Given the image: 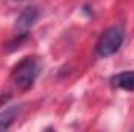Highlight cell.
Listing matches in <instances>:
<instances>
[{"mask_svg":"<svg viewBox=\"0 0 134 132\" xmlns=\"http://www.w3.org/2000/svg\"><path fill=\"white\" fill-rule=\"evenodd\" d=\"M39 73H41V62L34 56H28V58H24L22 61H19L17 65L13 68L11 81L14 82V86L19 90L25 92L33 87Z\"/></svg>","mask_w":134,"mask_h":132,"instance_id":"1","label":"cell"},{"mask_svg":"<svg viewBox=\"0 0 134 132\" xmlns=\"http://www.w3.org/2000/svg\"><path fill=\"white\" fill-rule=\"evenodd\" d=\"M125 40V30L122 25H112L109 27L106 31H103L100 36L98 42H97V53L101 58H109L112 55H115L122 44Z\"/></svg>","mask_w":134,"mask_h":132,"instance_id":"2","label":"cell"},{"mask_svg":"<svg viewBox=\"0 0 134 132\" xmlns=\"http://www.w3.org/2000/svg\"><path fill=\"white\" fill-rule=\"evenodd\" d=\"M37 17H39V9L36 6H27L24 11H20V14L16 19V28L20 33L30 30L34 23H36Z\"/></svg>","mask_w":134,"mask_h":132,"instance_id":"3","label":"cell"},{"mask_svg":"<svg viewBox=\"0 0 134 132\" xmlns=\"http://www.w3.org/2000/svg\"><path fill=\"white\" fill-rule=\"evenodd\" d=\"M22 110L20 104H14V106H8L0 112V131H6L11 128V124L16 121V118L19 117Z\"/></svg>","mask_w":134,"mask_h":132,"instance_id":"4","label":"cell"},{"mask_svg":"<svg viewBox=\"0 0 134 132\" xmlns=\"http://www.w3.org/2000/svg\"><path fill=\"white\" fill-rule=\"evenodd\" d=\"M111 84L114 87L134 92V71H122V73L114 75L111 78Z\"/></svg>","mask_w":134,"mask_h":132,"instance_id":"5","label":"cell"},{"mask_svg":"<svg viewBox=\"0 0 134 132\" xmlns=\"http://www.w3.org/2000/svg\"><path fill=\"white\" fill-rule=\"evenodd\" d=\"M28 37H30V34L27 33V31L19 33V34H17V37H14L13 40H9V42L5 45V50L9 53V51H14V50H17V48H20V47L28 40Z\"/></svg>","mask_w":134,"mask_h":132,"instance_id":"6","label":"cell"}]
</instances>
